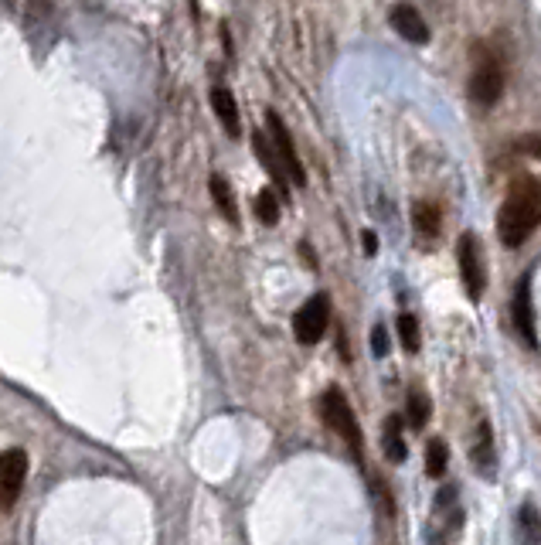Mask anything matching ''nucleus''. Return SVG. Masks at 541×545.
I'll return each mask as SVG.
<instances>
[{"mask_svg":"<svg viewBox=\"0 0 541 545\" xmlns=\"http://www.w3.org/2000/svg\"><path fill=\"white\" fill-rule=\"evenodd\" d=\"M266 123H269V133H273V143H276L279 151V161H283V168L290 174V181L296 184H306V174H304V164H300V157H296V147H293V137L286 123L279 120V112H266Z\"/></svg>","mask_w":541,"mask_h":545,"instance_id":"7","label":"nucleus"},{"mask_svg":"<svg viewBox=\"0 0 541 545\" xmlns=\"http://www.w3.org/2000/svg\"><path fill=\"white\" fill-rule=\"evenodd\" d=\"M412 222H416L419 236H436L440 232V209L430 201H416L412 205Z\"/></svg>","mask_w":541,"mask_h":545,"instance_id":"15","label":"nucleus"},{"mask_svg":"<svg viewBox=\"0 0 541 545\" xmlns=\"http://www.w3.org/2000/svg\"><path fill=\"white\" fill-rule=\"evenodd\" d=\"M514 327H517V335L525 337L527 345L535 348V314H531V277L517 283V297H514Z\"/></svg>","mask_w":541,"mask_h":545,"instance_id":"9","label":"nucleus"},{"mask_svg":"<svg viewBox=\"0 0 541 545\" xmlns=\"http://www.w3.org/2000/svg\"><path fill=\"white\" fill-rule=\"evenodd\" d=\"M256 215H259V222L263 225H276L279 222V198L266 188V191H259V198H256Z\"/></svg>","mask_w":541,"mask_h":545,"instance_id":"18","label":"nucleus"},{"mask_svg":"<svg viewBox=\"0 0 541 545\" xmlns=\"http://www.w3.org/2000/svg\"><path fill=\"white\" fill-rule=\"evenodd\" d=\"M399 341H402V348L409 351V355H416L419 345H422V337H419V321L412 314H402V317H399Z\"/></svg>","mask_w":541,"mask_h":545,"instance_id":"17","label":"nucleus"},{"mask_svg":"<svg viewBox=\"0 0 541 545\" xmlns=\"http://www.w3.org/2000/svg\"><path fill=\"white\" fill-rule=\"evenodd\" d=\"M517 542L521 545H541V515L538 508L527 501L521 504V511H517Z\"/></svg>","mask_w":541,"mask_h":545,"instance_id":"12","label":"nucleus"},{"mask_svg":"<svg viewBox=\"0 0 541 545\" xmlns=\"http://www.w3.org/2000/svg\"><path fill=\"white\" fill-rule=\"evenodd\" d=\"M477 69H473V79H470V96L473 102H480V106H494L500 96H504V69H500V62L494 58V52H480L477 48Z\"/></svg>","mask_w":541,"mask_h":545,"instance_id":"3","label":"nucleus"},{"mask_svg":"<svg viewBox=\"0 0 541 545\" xmlns=\"http://www.w3.org/2000/svg\"><path fill=\"white\" fill-rule=\"evenodd\" d=\"M320 416H324V423L331 426L333 433L344 440L347 447L354 450V457L361 461V453H364V436H361V426H358V420H354V409H351V403H347L344 392L337 389V385L324 392V399H320Z\"/></svg>","mask_w":541,"mask_h":545,"instance_id":"2","label":"nucleus"},{"mask_svg":"<svg viewBox=\"0 0 541 545\" xmlns=\"http://www.w3.org/2000/svg\"><path fill=\"white\" fill-rule=\"evenodd\" d=\"M252 151H256V157L263 161V168L269 170V178H273V184H276L279 195H286V168H283V161H279V151L276 143L266 141V133H252Z\"/></svg>","mask_w":541,"mask_h":545,"instance_id":"10","label":"nucleus"},{"mask_svg":"<svg viewBox=\"0 0 541 545\" xmlns=\"http://www.w3.org/2000/svg\"><path fill=\"white\" fill-rule=\"evenodd\" d=\"M327 321H331V300L324 294L310 297L304 307L296 310V317H293V335L300 345H317L324 331H327Z\"/></svg>","mask_w":541,"mask_h":545,"instance_id":"5","label":"nucleus"},{"mask_svg":"<svg viewBox=\"0 0 541 545\" xmlns=\"http://www.w3.org/2000/svg\"><path fill=\"white\" fill-rule=\"evenodd\" d=\"M372 351H375L378 358H385L389 355V335H385V327L375 324V331H372Z\"/></svg>","mask_w":541,"mask_h":545,"instance_id":"20","label":"nucleus"},{"mask_svg":"<svg viewBox=\"0 0 541 545\" xmlns=\"http://www.w3.org/2000/svg\"><path fill=\"white\" fill-rule=\"evenodd\" d=\"M446 461H449V450H446L443 440H430V447H426V474L443 477L446 474Z\"/></svg>","mask_w":541,"mask_h":545,"instance_id":"16","label":"nucleus"},{"mask_svg":"<svg viewBox=\"0 0 541 545\" xmlns=\"http://www.w3.org/2000/svg\"><path fill=\"white\" fill-rule=\"evenodd\" d=\"M389 17H391V28L399 31L405 42H412V44L430 42V24H426V17L419 15L412 4H395Z\"/></svg>","mask_w":541,"mask_h":545,"instance_id":"8","label":"nucleus"},{"mask_svg":"<svg viewBox=\"0 0 541 545\" xmlns=\"http://www.w3.org/2000/svg\"><path fill=\"white\" fill-rule=\"evenodd\" d=\"M521 151H527V154L541 157V141H538V137H525V141H521Z\"/></svg>","mask_w":541,"mask_h":545,"instance_id":"21","label":"nucleus"},{"mask_svg":"<svg viewBox=\"0 0 541 545\" xmlns=\"http://www.w3.org/2000/svg\"><path fill=\"white\" fill-rule=\"evenodd\" d=\"M24 477H28V453L24 450H4V457H0V501H4V511L14 508L17 494L24 488Z\"/></svg>","mask_w":541,"mask_h":545,"instance_id":"6","label":"nucleus"},{"mask_svg":"<svg viewBox=\"0 0 541 545\" xmlns=\"http://www.w3.org/2000/svg\"><path fill=\"white\" fill-rule=\"evenodd\" d=\"M541 225V178H521L498 211V236L504 246H521Z\"/></svg>","mask_w":541,"mask_h":545,"instance_id":"1","label":"nucleus"},{"mask_svg":"<svg viewBox=\"0 0 541 545\" xmlns=\"http://www.w3.org/2000/svg\"><path fill=\"white\" fill-rule=\"evenodd\" d=\"M211 110H215V116L222 120V126H225V133H228V137H238V133H242V126H238V102H236V96L225 89V85L211 89Z\"/></svg>","mask_w":541,"mask_h":545,"instance_id":"11","label":"nucleus"},{"mask_svg":"<svg viewBox=\"0 0 541 545\" xmlns=\"http://www.w3.org/2000/svg\"><path fill=\"white\" fill-rule=\"evenodd\" d=\"M457 263H459V280L467 287V297L470 300H480L484 297V259H480V246H477V236L473 232H463L457 242Z\"/></svg>","mask_w":541,"mask_h":545,"instance_id":"4","label":"nucleus"},{"mask_svg":"<svg viewBox=\"0 0 541 545\" xmlns=\"http://www.w3.org/2000/svg\"><path fill=\"white\" fill-rule=\"evenodd\" d=\"M405 416H409V423H412L416 430H422V426H426V420L432 416L430 399H426L422 392H412V395H409V413H405Z\"/></svg>","mask_w":541,"mask_h":545,"instance_id":"19","label":"nucleus"},{"mask_svg":"<svg viewBox=\"0 0 541 545\" xmlns=\"http://www.w3.org/2000/svg\"><path fill=\"white\" fill-rule=\"evenodd\" d=\"M405 440H402V416H389L385 423V457L391 463H402L405 461Z\"/></svg>","mask_w":541,"mask_h":545,"instance_id":"14","label":"nucleus"},{"mask_svg":"<svg viewBox=\"0 0 541 545\" xmlns=\"http://www.w3.org/2000/svg\"><path fill=\"white\" fill-rule=\"evenodd\" d=\"M361 242H364V252H368V256H375V252H378V236H375V232H364V236H361Z\"/></svg>","mask_w":541,"mask_h":545,"instance_id":"22","label":"nucleus"},{"mask_svg":"<svg viewBox=\"0 0 541 545\" xmlns=\"http://www.w3.org/2000/svg\"><path fill=\"white\" fill-rule=\"evenodd\" d=\"M208 191H211V201H215V205H218V211H222L225 219H228V222H232V225H238L236 195H232V188H228V181H225L222 174H211Z\"/></svg>","mask_w":541,"mask_h":545,"instance_id":"13","label":"nucleus"}]
</instances>
